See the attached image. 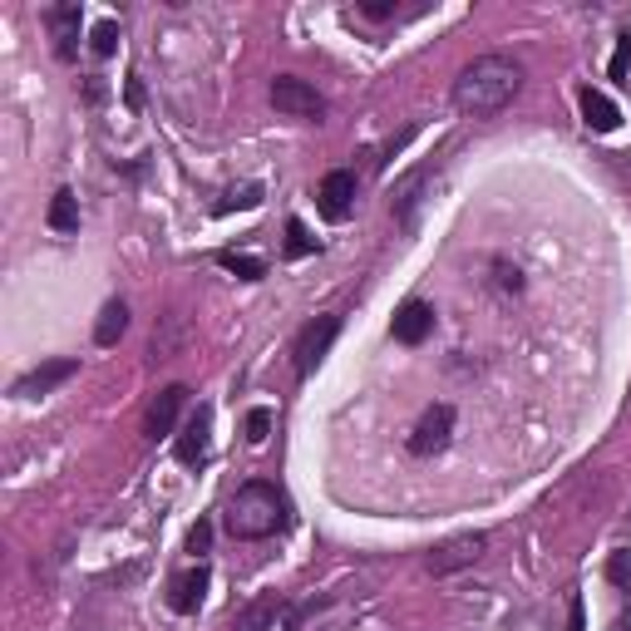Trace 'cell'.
<instances>
[{
  "mask_svg": "<svg viewBox=\"0 0 631 631\" xmlns=\"http://www.w3.org/2000/svg\"><path fill=\"white\" fill-rule=\"evenodd\" d=\"M143 104V85L139 79H129V109H139Z\"/></svg>",
  "mask_w": 631,
  "mask_h": 631,
  "instance_id": "28",
  "label": "cell"
},
{
  "mask_svg": "<svg viewBox=\"0 0 631 631\" xmlns=\"http://www.w3.org/2000/svg\"><path fill=\"white\" fill-rule=\"evenodd\" d=\"M390 331H395V341H400V345H419L429 331H434V306H429V301H419V296H409L405 306L395 311Z\"/></svg>",
  "mask_w": 631,
  "mask_h": 631,
  "instance_id": "12",
  "label": "cell"
},
{
  "mask_svg": "<svg viewBox=\"0 0 631 631\" xmlns=\"http://www.w3.org/2000/svg\"><path fill=\"white\" fill-rule=\"evenodd\" d=\"M207 439H213V409L198 405L193 419L182 425L178 444H173V454H178L182 469H198V464H207Z\"/></svg>",
  "mask_w": 631,
  "mask_h": 631,
  "instance_id": "9",
  "label": "cell"
},
{
  "mask_svg": "<svg viewBox=\"0 0 631 631\" xmlns=\"http://www.w3.org/2000/svg\"><path fill=\"white\" fill-rule=\"evenodd\" d=\"M217 267L232 272V277H242V281H262V277H267V262L247 257V252H217Z\"/></svg>",
  "mask_w": 631,
  "mask_h": 631,
  "instance_id": "19",
  "label": "cell"
},
{
  "mask_svg": "<svg viewBox=\"0 0 631 631\" xmlns=\"http://www.w3.org/2000/svg\"><path fill=\"white\" fill-rule=\"evenodd\" d=\"M578 104H582V124H588L592 134H611L621 124V109L611 104V94H602V89H582L578 94Z\"/></svg>",
  "mask_w": 631,
  "mask_h": 631,
  "instance_id": "13",
  "label": "cell"
},
{
  "mask_svg": "<svg viewBox=\"0 0 631 631\" xmlns=\"http://www.w3.org/2000/svg\"><path fill=\"white\" fill-rule=\"evenodd\" d=\"M336 336H341V316H316V321L301 326L296 345H291V355H296V375H311L316 365L331 355Z\"/></svg>",
  "mask_w": 631,
  "mask_h": 631,
  "instance_id": "6",
  "label": "cell"
},
{
  "mask_svg": "<svg viewBox=\"0 0 631 631\" xmlns=\"http://www.w3.org/2000/svg\"><path fill=\"white\" fill-rule=\"evenodd\" d=\"M89 50H94L99 60H109V54L118 50V21H99L94 30H89Z\"/></svg>",
  "mask_w": 631,
  "mask_h": 631,
  "instance_id": "20",
  "label": "cell"
},
{
  "mask_svg": "<svg viewBox=\"0 0 631 631\" xmlns=\"http://www.w3.org/2000/svg\"><path fill=\"white\" fill-rule=\"evenodd\" d=\"M45 21H50V30H54V50H60V60H75L79 5H50V11H45Z\"/></svg>",
  "mask_w": 631,
  "mask_h": 631,
  "instance_id": "15",
  "label": "cell"
},
{
  "mask_svg": "<svg viewBox=\"0 0 631 631\" xmlns=\"http://www.w3.org/2000/svg\"><path fill=\"white\" fill-rule=\"evenodd\" d=\"M355 193H361V182H355L351 168H331L316 188V203H321V217L326 223H345L355 213Z\"/></svg>",
  "mask_w": 631,
  "mask_h": 631,
  "instance_id": "7",
  "label": "cell"
},
{
  "mask_svg": "<svg viewBox=\"0 0 631 631\" xmlns=\"http://www.w3.org/2000/svg\"><path fill=\"white\" fill-rule=\"evenodd\" d=\"M483 553H489V533H459V538H444V543L429 547L425 567L434 572V578H450V572H464V567H474Z\"/></svg>",
  "mask_w": 631,
  "mask_h": 631,
  "instance_id": "4",
  "label": "cell"
},
{
  "mask_svg": "<svg viewBox=\"0 0 631 631\" xmlns=\"http://www.w3.org/2000/svg\"><path fill=\"white\" fill-rule=\"evenodd\" d=\"M631 70V35H617V54H611V79H627Z\"/></svg>",
  "mask_w": 631,
  "mask_h": 631,
  "instance_id": "25",
  "label": "cell"
},
{
  "mask_svg": "<svg viewBox=\"0 0 631 631\" xmlns=\"http://www.w3.org/2000/svg\"><path fill=\"white\" fill-rule=\"evenodd\" d=\"M567 631H588V607H582V597H567Z\"/></svg>",
  "mask_w": 631,
  "mask_h": 631,
  "instance_id": "27",
  "label": "cell"
},
{
  "mask_svg": "<svg viewBox=\"0 0 631 631\" xmlns=\"http://www.w3.org/2000/svg\"><path fill=\"white\" fill-rule=\"evenodd\" d=\"M287 518H291L287 493H281L277 483H267V479L242 483V489L227 499V508H223V528L232 538H242V543H262V538L281 533Z\"/></svg>",
  "mask_w": 631,
  "mask_h": 631,
  "instance_id": "2",
  "label": "cell"
},
{
  "mask_svg": "<svg viewBox=\"0 0 631 631\" xmlns=\"http://www.w3.org/2000/svg\"><path fill=\"white\" fill-rule=\"evenodd\" d=\"M518 89H523V65L514 54H479L454 79V109L469 118H493L514 104Z\"/></svg>",
  "mask_w": 631,
  "mask_h": 631,
  "instance_id": "1",
  "label": "cell"
},
{
  "mask_svg": "<svg viewBox=\"0 0 631 631\" xmlns=\"http://www.w3.org/2000/svg\"><path fill=\"white\" fill-rule=\"evenodd\" d=\"M45 223H50L60 237H75V232H79V198L70 193V188H54V198H50V213H45Z\"/></svg>",
  "mask_w": 631,
  "mask_h": 631,
  "instance_id": "18",
  "label": "cell"
},
{
  "mask_svg": "<svg viewBox=\"0 0 631 631\" xmlns=\"http://www.w3.org/2000/svg\"><path fill=\"white\" fill-rule=\"evenodd\" d=\"M124 331H129V306L118 296L104 301V311H99V321H94V345H118Z\"/></svg>",
  "mask_w": 631,
  "mask_h": 631,
  "instance_id": "17",
  "label": "cell"
},
{
  "mask_svg": "<svg viewBox=\"0 0 631 631\" xmlns=\"http://www.w3.org/2000/svg\"><path fill=\"white\" fill-rule=\"evenodd\" d=\"M207 547H213V523H207V518H203V523H193V533H188V553H193V557H203Z\"/></svg>",
  "mask_w": 631,
  "mask_h": 631,
  "instance_id": "26",
  "label": "cell"
},
{
  "mask_svg": "<svg viewBox=\"0 0 631 631\" xmlns=\"http://www.w3.org/2000/svg\"><path fill=\"white\" fill-rule=\"evenodd\" d=\"M272 104H277V114L301 118V124H321V118H326V99L316 94V85H306L301 75H277V79H272Z\"/></svg>",
  "mask_w": 631,
  "mask_h": 631,
  "instance_id": "3",
  "label": "cell"
},
{
  "mask_svg": "<svg viewBox=\"0 0 631 631\" xmlns=\"http://www.w3.org/2000/svg\"><path fill=\"white\" fill-rule=\"evenodd\" d=\"M311 252H316V237L306 232L301 217H291L287 223V257H311Z\"/></svg>",
  "mask_w": 631,
  "mask_h": 631,
  "instance_id": "21",
  "label": "cell"
},
{
  "mask_svg": "<svg viewBox=\"0 0 631 631\" xmlns=\"http://www.w3.org/2000/svg\"><path fill=\"white\" fill-rule=\"evenodd\" d=\"M607 582L611 588H631V547H621V553L607 557Z\"/></svg>",
  "mask_w": 631,
  "mask_h": 631,
  "instance_id": "24",
  "label": "cell"
},
{
  "mask_svg": "<svg viewBox=\"0 0 631 631\" xmlns=\"http://www.w3.org/2000/svg\"><path fill=\"white\" fill-rule=\"evenodd\" d=\"M207 567L203 563H193L188 567V572H178V578H173V588H168V607L178 611V617H193L198 607H203L207 602Z\"/></svg>",
  "mask_w": 631,
  "mask_h": 631,
  "instance_id": "10",
  "label": "cell"
},
{
  "mask_svg": "<svg viewBox=\"0 0 631 631\" xmlns=\"http://www.w3.org/2000/svg\"><path fill=\"white\" fill-rule=\"evenodd\" d=\"M425 182H429V168H415L395 182V203H390V213H395L405 227H415V203H419V193H425Z\"/></svg>",
  "mask_w": 631,
  "mask_h": 631,
  "instance_id": "16",
  "label": "cell"
},
{
  "mask_svg": "<svg viewBox=\"0 0 631 631\" xmlns=\"http://www.w3.org/2000/svg\"><path fill=\"white\" fill-rule=\"evenodd\" d=\"M454 439V405H429L425 415H419V425L409 429L405 450L415 454V459H434V454L450 450Z\"/></svg>",
  "mask_w": 631,
  "mask_h": 631,
  "instance_id": "5",
  "label": "cell"
},
{
  "mask_svg": "<svg viewBox=\"0 0 631 631\" xmlns=\"http://www.w3.org/2000/svg\"><path fill=\"white\" fill-rule=\"evenodd\" d=\"M262 203V182H247V188H232V193L217 203V213H237V207H257Z\"/></svg>",
  "mask_w": 631,
  "mask_h": 631,
  "instance_id": "22",
  "label": "cell"
},
{
  "mask_svg": "<svg viewBox=\"0 0 631 631\" xmlns=\"http://www.w3.org/2000/svg\"><path fill=\"white\" fill-rule=\"evenodd\" d=\"M281 607H287V602H281L277 592H262L257 602H247V607L232 617V631H272L277 617H281Z\"/></svg>",
  "mask_w": 631,
  "mask_h": 631,
  "instance_id": "14",
  "label": "cell"
},
{
  "mask_svg": "<svg viewBox=\"0 0 631 631\" xmlns=\"http://www.w3.org/2000/svg\"><path fill=\"white\" fill-rule=\"evenodd\" d=\"M272 434V409L257 405V409H247V444H267Z\"/></svg>",
  "mask_w": 631,
  "mask_h": 631,
  "instance_id": "23",
  "label": "cell"
},
{
  "mask_svg": "<svg viewBox=\"0 0 631 631\" xmlns=\"http://www.w3.org/2000/svg\"><path fill=\"white\" fill-rule=\"evenodd\" d=\"M617 631H631V611H627V617H621V621H617Z\"/></svg>",
  "mask_w": 631,
  "mask_h": 631,
  "instance_id": "29",
  "label": "cell"
},
{
  "mask_svg": "<svg viewBox=\"0 0 631 631\" xmlns=\"http://www.w3.org/2000/svg\"><path fill=\"white\" fill-rule=\"evenodd\" d=\"M182 405H188V386H168V390H159V400H153L149 415H143V434H149V439L173 434V425H178Z\"/></svg>",
  "mask_w": 631,
  "mask_h": 631,
  "instance_id": "11",
  "label": "cell"
},
{
  "mask_svg": "<svg viewBox=\"0 0 631 631\" xmlns=\"http://www.w3.org/2000/svg\"><path fill=\"white\" fill-rule=\"evenodd\" d=\"M79 375V361H45V365H35V370H25L21 380H15V390L11 395L15 400H40V395H50V390H60L65 380H75Z\"/></svg>",
  "mask_w": 631,
  "mask_h": 631,
  "instance_id": "8",
  "label": "cell"
}]
</instances>
